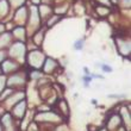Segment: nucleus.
<instances>
[{"label": "nucleus", "instance_id": "obj_1", "mask_svg": "<svg viewBox=\"0 0 131 131\" xmlns=\"http://www.w3.org/2000/svg\"><path fill=\"white\" fill-rule=\"evenodd\" d=\"M24 108H25V103L23 101V103L18 104L17 106H16V108H14V113L17 114V116H19V117H21V116H23V112H21V110L24 111Z\"/></svg>", "mask_w": 131, "mask_h": 131}, {"label": "nucleus", "instance_id": "obj_2", "mask_svg": "<svg viewBox=\"0 0 131 131\" xmlns=\"http://www.w3.org/2000/svg\"><path fill=\"white\" fill-rule=\"evenodd\" d=\"M82 44H83V39H80L75 43V49H82Z\"/></svg>", "mask_w": 131, "mask_h": 131}, {"label": "nucleus", "instance_id": "obj_3", "mask_svg": "<svg viewBox=\"0 0 131 131\" xmlns=\"http://www.w3.org/2000/svg\"><path fill=\"white\" fill-rule=\"evenodd\" d=\"M103 68H104V70H107V72H111V68H110V67H107V66H103Z\"/></svg>", "mask_w": 131, "mask_h": 131}, {"label": "nucleus", "instance_id": "obj_4", "mask_svg": "<svg viewBox=\"0 0 131 131\" xmlns=\"http://www.w3.org/2000/svg\"><path fill=\"white\" fill-rule=\"evenodd\" d=\"M0 131H1V126H0Z\"/></svg>", "mask_w": 131, "mask_h": 131}]
</instances>
